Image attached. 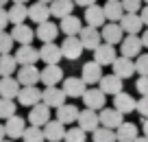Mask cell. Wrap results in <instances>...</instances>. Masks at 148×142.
Masks as SVG:
<instances>
[{"mask_svg":"<svg viewBox=\"0 0 148 142\" xmlns=\"http://www.w3.org/2000/svg\"><path fill=\"white\" fill-rule=\"evenodd\" d=\"M135 90H137L142 96H148V74H139L137 83H135Z\"/></svg>","mask_w":148,"mask_h":142,"instance_id":"obj_43","label":"cell"},{"mask_svg":"<svg viewBox=\"0 0 148 142\" xmlns=\"http://www.w3.org/2000/svg\"><path fill=\"white\" fill-rule=\"evenodd\" d=\"M74 0H52L50 2V15L52 18H65V15H70L74 11Z\"/></svg>","mask_w":148,"mask_h":142,"instance_id":"obj_32","label":"cell"},{"mask_svg":"<svg viewBox=\"0 0 148 142\" xmlns=\"http://www.w3.org/2000/svg\"><path fill=\"white\" fill-rule=\"evenodd\" d=\"M11 2H22V5H26L28 0H11Z\"/></svg>","mask_w":148,"mask_h":142,"instance_id":"obj_52","label":"cell"},{"mask_svg":"<svg viewBox=\"0 0 148 142\" xmlns=\"http://www.w3.org/2000/svg\"><path fill=\"white\" fill-rule=\"evenodd\" d=\"M5 136H7V131H5V125H0V140H5Z\"/></svg>","mask_w":148,"mask_h":142,"instance_id":"obj_50","label":"cell"},{"mask_svg":"<svg viewBox=\"0 0 148 142\" xmlns=\"http://www.w3.org/2000/svg\"><path fill=\"white\" fill-rule=\"evenodd\" d=\"M120 26H122V31H124L126 35H139V31H142V26H144L142 15L139 13H126L124 11V15L120 18Z\"/></svg>","mask_w":148,"mask_h":142,"instance_id":"obj_16","label":"cell"},{"mask_svg":"<svg viewBox=\"0 0 148 142\" xmlns=\"http://www.w3.org/2000/svg\"><path fill=\"white\" fill-rule=\"evenodd\" d=\"M135 72L137 74H148V55L146 53H139L135 57Z\"/></svg>","mask_w":148,"mask_h":142,"instance_id":"obj_41","label":"cell"},{"mask_svg":"<svg viewBox=\"0 0 148 142\" xmlns=\"http://www.w3.org/2000/svg\"><path fill=\"white\" fill-rule=\"evenodd\" d=\"M76 125H79L83 131L92 133L94 129L100 125V118H98V112L96 109H89V107H85V109L79 112V118H76Z\"/></svg>","mask_w":148,"mask_h":142,"instance_id":"obj_12","label":"cell"},{"mask_svg":"<svg viewBox=\"0 0 148 142\" xmlns=\"http://www.w3.org/2000/svg\"><path fill=\"white\" fill-rule=\"evenodd\" d=\"M144 2H146V5H148V0H144Z\"/></svg>","mask_w":148,"mask_h":142,"instance_id":"obj_56","label":"cell"},{"mask_svg":"<svg viewBox=\"0 0 148 142\" xmlns=\"http://www.w3.org/2000/svg\"><path fill=\"white\" fill-rule=\"evenodd\" d=\"M133 142H148V138H146V136H142V138H139V136H137V138H135V140H133Z\"/></svg>","mask_w":148,"mask_h":142,"instance_id":"obj_51","label":"cell"},{"mask_svg":"<svg viewBox=\"0 0 148 142\" xmlns=\"http://www.w3.org/2000/svg\"><path fill=\"white\" fill-rule=\"evenodd\" d=\"M22 140H24V142H44V140H46V138H44V129H42V127H35V125H31V127L24 129Z\"/></svg>","mask_w":148,"mask_h":142,"instance_id":"obj_37","label":"cell"},{"mask_svg":"<svg viewBox=\"0 0 148 142\" xmlns=\"http://www.w3.org/2000/svg\"><path fill=\"white\" fill-rule=\"evenodd\" d=\"M81 79H83L87 85H96L102 79V66L98 61H87L83 66V72H81Z\"/></svg>","mask_w":148,"mask_h":142,"instance_id":"obj_22","label":"cell"},{"mask_svg":"<svg viewBox=\"0 0 148 142\" xmlns=\"http://www.w3.org/2000/svg\"><path fill=\"white\" fill-rule=\"evenodd\" d=\"M18 72V61L13 55L9 53H2L0 55V77H9V74Z\"/></svg>","mask_w":148,"mask_h":142,"instance_id":"obj_35","label":"cell"},{"mask_svg":"<svg viewBox=\"0 0 148 142\" xmlns=\"http://www.w3.org/2000/svg\"><path fill=\"white\" fill-rule=\"evenodd\" d=\"M102 11H105L107 22H120V18L124 15V7H122L120 0H107Z\"/></svg>","mask_w":148,"mask_h":142,"instance_id":"obj_31","label":"cell"},{"mask_svg":"<svg viewBox=\"0 0 148 142\" xmlns=\"http://www.w3.org/2000/svg\"><path fill=\"white\" fill-rule=\"evenodd\" d=\"M0 142H15V140H13V138H11V140H0Z\"/></svg>","mask_w":148,"mask_h":142,"instance_id":"obj_55","label":"cell"},{"mask_svg":"<svg viewBox=\"0 0 148 142\" xmlns=\"http://www.w3.org/2000/svg\"><path fill=\"white\" fill-rule=\"evenodd\" d=\"M57 35H59V26L55 22H50V20L37 24V28H35V37H39L42 42H55Z\"/></svg>","mask_w":148,"mask_h":142,"instance_id":"obj_27","label":"cell"},{"mask_svg":"<svg viewBox=\"0 0 148 142\" xmlns=\"http://www.w3.org/2000/svg\"><path fill=\"white\" fill-rule=\"evenodd\" d=\"M135 98L131 96L129 92H118V94H113V107H116L118 112H122V114H131V112H135Z\"/></svg>","mask_w":148,"mask_h":142,"instance_id":"obj_26","label":"cell"},{"mask_svg":"<svg viewBox=\"0 0 148 142\" xmlns=\"http://www.w3.org/2000/svg\"><path fill=\"white\" fill-rule=\"evenodd\" d=\"M85 24H89V26H96V28H100L102 24L107 22V18H105V11H102V7H98L96 2L94 5H89V7H85Z\"/></svg>","mask_w":148,"mask_h":142,"instance_id":"obj_23","label":"cell"},{"mask_svg":"<svg viewBox=\"0 0 148 142\" xmlns=\"http://www.w3.org/2000/svg\"><path fill=\"white\" fill-rule=\"evenodd\" d=\"M111 68H113V74H118L120 79H129V77H133V74H135V59L120 55V57L113 59Z\"/></svg>","mask_w":148,"mask_h":142,"instance_id":"obj_10","label":"cell"},{"mask_svg":"<svg viewBox=\"0 0 148 142\" xmlns=\"http://www.w3.org/2000/svg\"><path fill=\"white\" fill-rule=\"evenodd\" d=\"M79 39H81V44H83V48L85 51H94L98 44L102 42V35H100V28H96V26H83L79 31Z\"/></svg>","mask_w":148,"mask_h":142,"instance_id":"obj_4","label":"cell"},{"mask_svg":"<svg viewBox=\"0 0 148 142\" xmlns=\"http://www.w3.org/2000/svg\"><path fill=\"white\" fill-rule=\"evenodd\" d=\"M7 2H9V0H0V7H5V5H7Z\"/></svg>","mask_w":148,"mask_h":142,"instance_id":"obj_53","label":"cell"},{"mask_svg":"<svg viewBox=\"0 0 148 142\" xmlns=\"http://www.w3.org/2000/svg\"><path fill=\"white\" fill-rule=\"evenodd\" d=\"M9 24H11V22H9V13H7L5 7H0V31H5Z\"/></svg>","mask_w":148,"mask_h":142,"instance_id":"obj_45","label":"cell"},{"mask_svg":"<svg viewBox=\"0 0 148 142\" xmlns=\"http://www.w3.org/2000/svg\"><path fill=\"white\" fill-rule=\"evenodd\" d=\"M142 131H144V136L148 138V118H142Z\"/></svg>","mask_w":148,"mask_h":142,"instance_id":"obj_49","label":"cell"},{"mask_svg":"<svg viewBox=\"0 0 148 142\" xmlns=\"http://www.w3.org/2000/svg\"><path fill=\"white\" fill-rule=\"evenodd\" d=\"M37 2H46V5H50V2H52V0H37Z\"/></svg>","mask_w":148,"mask_h":142,"instance_id":"obj_54","label":"cell"},{"mask_svg":"<svg viewBox=\"0 0 148 142\" xmlns=\"http://www.w3.org/2000/svg\"><path fill=\"white\" fill-rule=\"evenodd\" d=\"M42 101L46 103V105H50V109L52 107H59V105H63L65 103V92H63V87H57V85H46L42 90Z\"/></svg>","mask_w":148,"mask_h":142,"instance_id":"obj_9","label":"cell"},{"mask_svg":"<svg viewBox=\"0 0 148 142\" xmlns=\"http://www.w3.org/2000/svg\"><path fill=\"white\" fill-rule=\"evenodd\" d=\"M39 81L44 85H59L63 81V70L59 64H46L39 70Z\"/></svg>","mask_w":148,"mask_h":142,"instance_id":"obj_3","label":"cell"},{"mask_svg":"<svg viewBox=\"0 0 148 142\" xmlns=\"http://www.w3.org/2000/svg\"><path fill=\"white\" fill-rule=\"evenodd\" d=\"M20 85H37L39 83V68L35 64H28V66H18V77Z\"/></svg>","mask_w":148,"mask_h":142,"instance_id":"obj_15","label":"cell"},{"mask_svg":"<svg viewBox=\"0 0 148 142\" xmlns=\"http://www.w3.org/2000/svg\"><path fill=\"white\" fill-rule=\"evenodd\" d=\"M96 0H74V5H79V7H89V5H94Z\"/></svg>","mask_w":148,"mask_h":142,"instance_id":"obj_47","label":"cell"},{"mask_svg":"<svg viewBox=\"0 0 148 142\" xmlns=\"http://www.w3.org/2000/svg\"><path fill=\"white\" fill-rule=\"evenodd\" d=\"M139 39H142V46H144V48H148V28L144 31V35L139 37Z\"/></svg>","mask_w":148,"mask_h":142,"instance_id":"obj_48","label":"cell"},{"mask_svg":"<svg viewBox=\"0 0 148 142\" xmlns=\"http://www.w3.org/2000/svg\"><path fill=\"white\" fill-rule=\"evenodd\" d=\"M83 44H81L79 35H65L63 44H61V55L65 57V59L74 61V59H79L81 55H83Z\"/></svg>","mask_w":148,"mask_h":142,"instance_id":"obj_1","label":"cell"},{"mask_svg":"<svg viewBox=\"0 0 148 142\" xmlns=\"http://www.w3.org/2000/svg\"><path fill=\"white\" fill-rule=\"evenodd\" d=\"M79 107L76 105H68V103H63V105L57 107V120L63 125H72L76 123V118H79Z\"/></svg>","mask_w":148,"mask_h":142,"instance_id":"obj_30","label":"cell"},{"mask_svg":"<svg viewBox=\"0 0 148 142\" xmlns=\"http://www.w3.org/2000/svg\"><path fill=\"white\" fill-rule=\"evenodd\" d=\"M15 61L18 66H28L39 61V48H35L33 44H20V48L15 51Z\"/></svg>","mask_w":148,"mask_h":142,"instance_id":"obj_7","label":"cell"},{"mask_svg":"<svg viewBox=\"0 0 148 142\" xmlns=\"http://www.w3.org/2000/svg\"><path fill=\"white\" fill-rule=\"evenodd\" d=\"M85 90H87V83H85L81 77H68V79H63V92H65V96L79 98V96H83Z\"/></svg>","mask_w":148,"mask_h":142,"instance_id":"obj_18","label":"cell"},{"mask_svg":"<svg viewBox=\"0 0 148 142\" xmlns=\"http://www.w3.org/2000/svg\"><path fill=\"white\" fill-rule=\"evenodd\" d=\"M137 136H139V129H137V125H133V123H124V120H122L120 127L116 129V140L118 142H133Z\"/></svg>","mask_w":148,"mask_h":142,"instance_id":"obj_29","label":"cell"},{"mask_svg":"<svg viewBox=\"0 0 148 142\" xmlns=\"http://www.w3.org/2000/svg\"><path fill=\"white\" fill-rule=\"evenodd\" d=\"M98 118H100V125L102 127H109V129H118L120 123L124 120V114L118 112L116 107H102L98 112Z\"/></svg>","mask_w":148,"mask_h":142,"instance_id":"obj_11","label":"cell"},{"mask_svg":"<svg viewBox=\"0 0 148 142\" xmlns=\"http://www.w3.org/2000/svg\"><path fill=\"white\" fill-rule=\"evenodd\" d=\"M135 112H139L142 118H148V96H142L135 103Z\"/></svg>","mask_w":148,"mask_h":142,"instance_id":"obj_44","label":"cell"},{"mask_svg":"<svg viewBox=\"0 0 148 142\" xmlns=\"http://www.w3.org/2000/svg\"><path fill=\"white\" fill-rule=\"evenodd\" d=\"M139 15H142V22H144V26H148V5L139 9Z\"/></svg>","mask_w":148,"mask_h":142,"instance_id":"obj_46","label":"cell"},{"mask_svg":"<svg viewBox=\"0 0 148 142\" xmlns=\"http://www.w3.org/2000/svg\"><path fill=\"white\" fill-rule=\"evenodd\" d=\"M83 103H85V107H89V109L100 112L102 107H105V103H107V94L100 90V87H87V90L83 92Z\"/></svg>","mask_w":148,"mask_h":142,"instance_id":"obj_2","label":"cell"},{"mask_svg":"<svg viewBox=\"0 0 148 142\" xmlns=\"http://www.w3.org/2000/svg\"><path fill=\"white\" fill-rule=\"evenodd\" d=\"M39 59L44 64H59L63 59L61 55V46H57L55 42H44V46L39 48Z\"/></svg>","mask_w":148,"mask_h":142,"instance_id":"obj_17","label":"cell"},{"mask_svg":"<svg viewBox=\"0 0 148 142\" xmlns=\"http://www.w3.org/2000/svg\"><path fill=\"white\" fill-rule=\"evenodd\" d=\"M48 120H50V105H46L44 101L35 103L28 112V123L35 125V127H44Z\"/></svg>","mask_w":148,"mask_h":142,"instance_id":"obj_6","label":"cell"},{"mask_svg":"<svg viewBox=\"0 0 148 142\" xmlns=\"http://www.w3.org/2000/svg\"><path fill=\"white\" fill-rule=\"evenodd\" d=\"M15 103H13V98H5V96H0V118L2 120H7L9 116H13L15 114Z\"/></svg>","mask_w":148,"mask_h":142,"instance_id":"obj_39","label":"cell"},{"mask_svg":"<svg viewBox=\"0 0 148 142\" xmlns=\"http://www.w3.org/2000/svg\"><path fill=\"white\" fill-rule=\"evenodd\" d=\"M7 13H9L11 24H22V22H26V18H28V7L22 5V2H13Z\"/></svg>","mask_w":148,"mask_h":142,"instance_id":"obj_34","label":"cell"},{"mask_svg":"<svg viewBox=\"0 0 148 142\" xmlns=\"http://www.w3.org/2000/svg\"><path fill=\"white\" fill-rule=\"evenodd\" d=\"M92 142H118L116 140V129L98 125V127L92 131Z\"/></svg>","mask_w":148,"mask_h":142,"instance_id":"obj_36","label":"cell"},{"mask_svg":"<svg viewBox=\"0 0 148 142\" xmlns=\"http://www.w3.org/2000/svg\"><path fill=\"white\" fill-rule=\"evenodd\" d=\"M116 57H118V51H116V46H113V44L100 42V44L94 48V61H98L100 66H111Z\"/></svg>","mask_w":148,"mask_h":142,"instance_id":"obj_5","label":"cell"},{"mask_svg":"<svg viewBox=\"0 0 148 142\" xmlns=\"http://www.w3.org/2000/svg\"><path fill=\"white\" fill-rule=\"evenodd\" d=\"M44 138H46L48 142H61L63 140V136H65V125L63 123H59V120H48L46 125H44Z\"/></svg>","mask_w":148,"mask_h":142,"instance_id":"obj_19","label":"cell"},{"mask_svg":"<svg viewBox=\"0 0 148 142\" xmlns=\"http://www.w3.org/2000/svg\"><path fill=\"white\" fill-rule=\"evenodd\" d=\"M20 81L9 74V77H0V96L5 98H18V92H20Z\"/></svg>","mask_w":148,"mask_h":142,"instance_id":"obj_25","label":"cell"},{"mask_svg":"<svg viewBox=\"0 0 148 142\" xmlns=\"http://www.w3.org/2000/svg\"><path fill=\"white\" fill-rule=\"evenodd\" d=\"M42 101V90L37 85H22L18 92V103L20 105H26V107H33L35 103Z\"/></svg>","mask_w":148,"mask_h":142,"instance_id":"obj_14","label":"cell"},{"mask_svg":"<svg viewBox=\"0 0 148 142\" xmlns=\"http://www.w3.org/2000/svg\"><path fill=\"white\" fill-rule=\"evenodd\" d=\"M120 2H122L126 13H139V9L144 5V0H120Z\"/></svg>","mask_w":148,"mask_h":142,"instance_id":"obj_42","label":"cell"},{"mask_svg":"<svg viewBox=\"0 0 148 142\" xmlns=\"http://www.w3.org/2000/svg\"><path fill=\"white\" fill-rule=\"evenodd\" d=\"M142 39H139V35H126L122 37L120 42V55L124 57H131V59H135V57L142 53Z\"/></svg>","mask_w":148,"mask_h":142,"instance_id":"obj_13","label":"cell"},{"mask_svg":"<svg viewBox=\"0 0 148 142\" xmlns=\"http://www.w3.org/2000/svg\"><path fill=\"white\" fill-rule=\"evenodd\" d=\"M13 51V35L7 31H0V55Z\"/></svg>","mask_w":148,"mask_h":142,"instance_id":"obj_40","label":"cell"},{"mask_svg":"<svg viewBox=\"0 0 148 142\" xmlns=\"http://www.w3.org/2000/svg\"><path fill=\"white\" fill-rule=\"evenodd\" d=\"M24 129H26V120H24L22 116H18V114L9 116V118H7V123H5V131H7V136L13 138V140L22 138Z\"/></svg>","mask_w":148,"mask_h":142,"instance_id":"obj_21","label":"cell"},{"mask_svg":"<svg viewBox=\"0 0 148 142\" xmlns=\"http://www.w3.org/2000/svg\"><path fill=\"white\" fill-rule=\"evenodd\" d=\"M28 18H31V22L35 24H42L46 22V20H50V5H46V2H33L31 7H28Z\"/></svg>","mask_w":148,"mask_h":142,"instance_id":"obj_24","label":"cell"},{"mask_svg":"<svg viewBox=\"0 0 148 142\" xmlns=\"http://www.w3.org/2000/svg\"><path fill=\"white\" fill-rule=\"evenodd\" d=\"M122 81H124V79H120L118 77V74H102V79L100 81H98V85H100V90L105 92V94H111V96H113V94H118V92H122Z\"/></svg>","mask_w":148,"mask_h":142,"instance_id":"obj_20","label":"cell"},{"mask_svg":"<svg viewBox=\"0 0 148 142\" xmlns=\"http://www.w3.org/2000/svg\"><path fill=\"white\" fill-rule=\"evenodd\" d=\"M11 35H13V42H18V44H33L35 31H33L26 22H22V24H13Z\"/></svg>","mask_w":148,"mask_h":142,"instance_id":"obj_28","label":"cell"},{"mask_svg":"<svg viewBox=\"0 0 148 142\" xmlns=\"http://www.w3.org/2000/svg\"><path fill=\"white\" fill-rule=\"evenodd\" d=\"M83 28V22H81V18H76V15H65V18H61V24H59V31L65 33V35H79V31Z\"/></svg>","mask_w":148,"mask_h":142,"instance_id":"obj_33","label":"cell"},{"mask_svg":"<svg viewBox=\"0 0 148 142\" xmlns=\"http://www.w3.org/2000/svg\"><path fill=\"white\" fill-rule=\"evenodd\" d=\"M63 140L65 142H85L87 140V131H83V129L76 125V127H72V129H65Z\"/></svg>","mask_w":148,"mask_h":142,"instance_id":"obj_38","label":"cell"},{"mask_svg":"<svg viewBox=\"0 0 148 142\" xmlns=\"http://www.w3.org/2000/svg\"><path fill=\"white\" fill-rule=\"evenodd\" d=\"M100 35H102V42L107 44H120L122 37H124V31H122L120 22H105L100 26Z\"/></svg>","mask_w":148,"mask_h":142,"instance_id":"obj_8","label":"cell"}]
</instances>
